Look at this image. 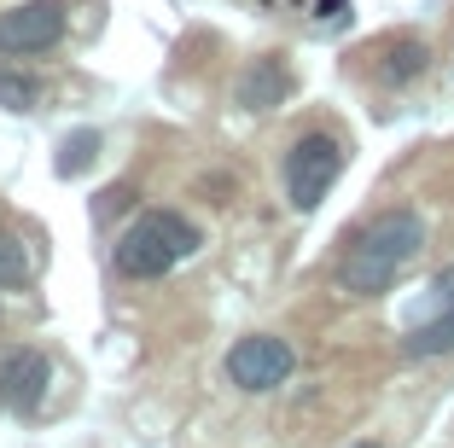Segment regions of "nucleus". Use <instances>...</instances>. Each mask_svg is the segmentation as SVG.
<instances>
[{
    "instance_id": "nucleus-1",
    "label": "nucleus",
    "mask_w": 454,
    "mask_h": 448,
    "mask_svg": "<svg viewBox=\"0 0 454 448\" xmlns=\"http://www.w3.org/2000/svg\"><path fill=\"white\" fill-rule=\"evenodd\" d=\"M419 251H426V216L419 210H390V216H379L373 227H361V233L349 239L344 263H338V286L356 291V297H379V291H390L419 263Z\"/></svg>"
},
{
    "instance_id": "nucleus-2",
    "label": "nucleus",
    "mask_w": 454,
    "mask_h": 448,
    "mask_svg": "<svg viewBox=\"0 0 454 448\" xmlns=\"http://www.w3.org/2000/svg\"><path fill=\"white\" fill-rule=\"evenodd\" d=\"M204 245V233L181 210H146L134 216L129 233L117 239V274L129 279H163L169 268H181Z\"/></svg>"
},
{
    "instance_id": "nucleus-3",
    "label": "nucleus",
    "mask_w": 454,
    "mask_h": 448,
    "mask_svg": "<svg viewBox=\"0 0 454 448\" xmlns=\"http://www.w3.org/2000/svg\"><path fill=\"white\" fill-rule=\"evenodd\" d=\"M344 175V145L333 134H303L292 145V158H286V198H292V210H315L333 181Z\"/></svg>"
},
{
    "instance_id": "nucleus-4",
    "label": "nucleus",
    "mask_w": 454,
    "mask_h": 448,
    "mask_svg": "<svg viewBox=\"0 0 454 448\" xmlns=\"http://www.w3.org/2000/svg\"><path fill=\"white\" fill-rule=\"evenodd\" d=\"M292 367H297V356L280 338H268V332L239 338L227 350V379L239 384V390H280V384L292 379Z\"/></svg>"
},
{
    "instance_id": "nucleus-5",
    "label": "nucleus",
    "mask_w": 454,
    "mask_h": 448,
    "mask_svg": "<svg viewBox=\"0 0 454 448\" xmlns=\"http://www.w3.org/2000/svg\"><path fill=\"white\" fill-rule=\"evenodd\" d=\"M59 35H65V0H29V6L0 12V53L6 59L47 53Z\"/></svg>"
},
{
    "instance_id": "nucleus-6",
    "label": "nucleus",
    "mask_w": 454,
    "mask_h": 448,
    "mask_svg": "<svg viewBox=\"0 0 454 448\" xmlns=\"http://www.w3.org/2000/svg\"><path fill=\"white\" fill-rule=\"evenodd\" d=\"M47 384H53V361L41 350H6L0 356V408L6 413H35Z\"/></svg>"
},
{
    "instance_id": "nucleus-7",
    "label": "nucleus",
    "mask_w": 454,
    "mask_h": 448,
    "mask_svg": "<svg viewBox=\"0 0 454 448\" xmlns=\"http://www.w3.org/2000/svg\"><path fill=\"white\" fill-rule=\"evenodd\" d=\"M286 93H292V76H286L280 59H256V65L239 76V106L245 111H274Z\"/></svg>"
},
{
    "instance_id": "nucleus-8",
    "label": "nucleus",
    "mask_w": 454,
    "mask_h": 448,
    "mask_svg": "<svg viewBox=\"0 0 454 448\" xmlns=\"http://www.w3.org/2000/svg\"><path fill=\"white\" fill-rule=\"evenodd\" d=\"M414 361H426V356H449L454 350V309H437L431 320H419L414 332H408V343H402Z\"/></svg>"
},
{
    "instance_id": "nucleus-9",
    "label": "nucleus",
    "mask_w": 454,
    "mask_h": 448,
    "mask_svg": "<svg viewBox=\"0 0 454 448\" xmlns=\"http://www.w3.org/2000/svg\"><path fill=\"white\" fill-rule=\"evenodd\" d=\"M41 99V82L35 76H12V70H0V106L6 111H35Z\"/></svg>"
},
{
    "instance_id": "nucleus-10",
    "label": "nucleus",
    "mask_w": 454,
    "mask_h": 448,
    "mask_svg": "<svg viewBox=\"0 0 454 448\" xmlns=\"http://www.w3.org/2000/svg\"><path fill=\"white\" fill-rule=\"evenodd\" d=\"M94 152H99V134H94V129L70 134V140H65V152H59V175H82L88 163H94Z\"/></svg>"
},
{
    "instance_id": "nucleus-11",
    "label": "nucleus",
    "mask_w": 454,
    "mask_h": 448,
    "mask_svg": "<svg viewBox=\"0 0 454 448\" xmlns=\"http://www.w3.org/2000/svg\"><path fill=\"white\" fill-rule=\"evenodd\" d=\"M426 70V47L419 41H402V47H390L385 53V82H408Z\"/></svg>"
},
{
    "instance_id": "nucleus-12",
    "label": "nucleus",
    "mask_w": 454,
    "mask_h": 448,
    "mask_svg": "<svg viewBox=\"0 0 454 448\" xmlns=\"http://www.w3.org/2000/svg\"><path fill=\"white\" fill-rule=\"evenodd\" d=\"M29 279V256L12 233H0V286H24Z\"/></svg>"
},
{
    "instance_id": "nucleus-13",
    "label": "nucleus",
    "mask_w": 454,
    "mask_h": 448,
    "mask_svg": "<svg viewBox=\"0 0 454 448\" xmlns=\"http://www.w3.org/2000/svg\"><path fill=\"white\" fill-rule=\"evenodd\" d=\"M431 297H437V309H454V263L431 279Z\"/></svg>"
},
{
    "instance_id": "nucleus-14",
    "label": "nucleus",
    "mask_w": 454,
    "mask_h": 448,
    "mask_svg": "<svg viewBox=\"0 0 454 448\" xmlns=\"http://www.w3.org/2000/svg\"><path fill=\"white\" fill-rule=\"evenodd\" d=\"M344 12V0H321V18H338Z\"/></svg>"
},
{
    "instance_id": "nucleus-15",
    "label": "nucleus",
    "mask_w": 454,
    "mask_h": 448,
    "mask_svg": "<svg viewBox=\"0 0 454 448\" xmlns=\"http://www.w3.org/2000/svg\"><path fill=\"white\" fill-rule=\"evenodd\" d=\"M349 448H379V443H349Z\"/></svg>"
}]
</instances>
